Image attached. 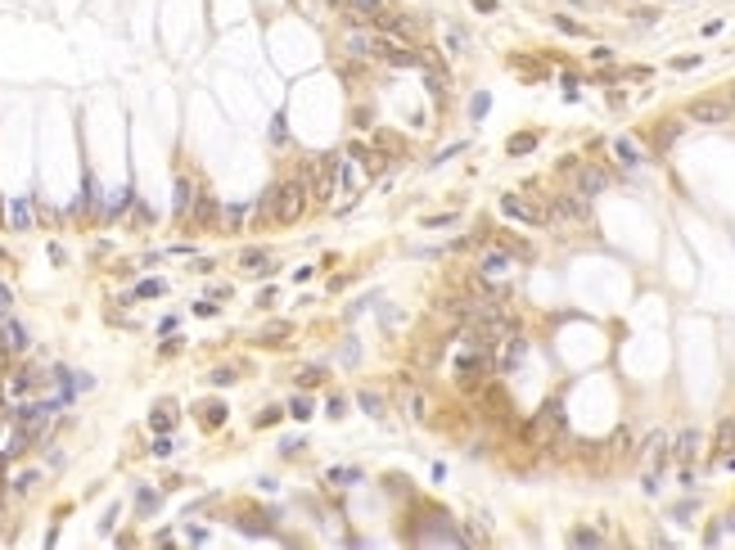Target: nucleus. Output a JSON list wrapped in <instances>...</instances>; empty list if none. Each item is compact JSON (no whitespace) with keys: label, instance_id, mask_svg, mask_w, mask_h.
I'll list each match as a JSON object with an SVG mask.
<instances>
[{"label":"nucleus","instance_id":"nucleus-6","mask_svg":"<svg viewBox=\"0 0 735 550\" xmlns=\"http://www.w3.org/2000/svg\"><path fill=\"white\" fill-rule=\"evenodd\" d=\"M501 212H506L510 222H523V226H550V212H546V207L519 199V194H501Z\"/></svg>","mask_w":735,"mask_h":550},{"label":"nucleus","instance_id":"nucleus-49","mask_svg":"<svg viewBox=\"0 0 735 550\" xmlns=\"http://www.w3.org/2000/svg\"><path fill=\"white\" fill-rule=\"evenodd\" d=\"M329 5H338V0H329Z\"/></svg>","mask_w":735,"mask_h":550},{"label":"nucleus","instance_id":"nucleus-34","mask_svg":"<svg viewBox=\"0 0 735 550\" xmlns=\"http://www.w3.org/2000/svg\"><path fill=\"white\" fill-rule=\"evenodd\" d=\"M289 415H293V420H312V401L307 397H293L289 401Z\"/></svg>","mask_w":735,"mask_h":550},{"label":"nucleus","instance_id":"nucleus-13","mask_svg":"<svg viewBox=\"0 0 735 550\" xmlns=\"http://www.w3.org/2000/svg\"><path fill=\"white\" fill-rule=\"evenodd\" d=\"M727 456H735V415L717 420L713 429V460H727Z\"/></svg>","mask_w":735,"mask_h":550},{"label":"nucleus","instance_id":"nucleus-33","mask_svg":"<svg viewBox=\"0 0 735 550\" xmlns=\"http://www.w3.org/2000/svg\"><path fill=\"white\" fill-rule=\"evenodd\" d=\"M357 479H361L357 469H329V483H334V487H352Z\"/></svg>","mask_w":735,"mask_h":550},{"label":"nucleus","instance_id":"nucleus-4","mask_svg":"<svg viewBox=\"0 0 735 550\" xmlns=\"http://www.w3.org/2000/svg\"><path fill=\"white\" fill-rule=\"evenodd\" d=\"M343 50H348L352 59H388L393 41H388V36L365 32V28H348V32H343Z\"/></svg>","mask_w":735,"mask_h":550},{"label":"nucleus","instance_id":"nucleus-21","mask_svg":"<svg viewBox=\"0 0 735 550\" xmlns=\"http://www.w3.org/2000/svg\"><path fill=\"white\" fill-rule=\"evenodd\" d=\"M569 542L582 546V550H600V546H605V532H596V528H573Z\"/></svg>","mask_w":735,"mask_h":550},{"label":"nucleus","instance_id":"nucleus-28","mask_svg":"<svg viewBox=\"0 0 735 550\" xmlns=\"http://www.w3.org/2000/svg\"><path fill=\"white\" fill-rule=\"evenodd\" d=\"M677 136H681V122H672V118H668L663 127H659V149H668V144L677 140Z\"/></svg>","mask_w":735,"mask_h":550},{"label":"nucleus","instance_id":"nucleus-25","mask_svg":"<svg viewBox=\"0 0 735 550\" xmlns=\"http://www.w3.org/2000/svg\"><path fill=\"white\" fill-rule=\"evenodd\" d=\"M384 9V0H352V18H375Z\"/></svg>","mask_w":735,"mask_h":550},{"label":"nucleus","instance_id":"nucleus-2","mask_svg":"<svg viewBox=\"0 0 735 550\" xmlns=\"http://www.w3.org/2000/svg\"><path fill=\"white\" fill-rule=\"evenodd\" d=\"M685 122H700V127H727L735 122V104L727 95H700V100L685 104Z\"/></svg>","mask_w":735,"mask_h":550},{"label":"nucleus","instance_id":"nucleus-31","mask_svg":"<svg viewBox=\"0 0 735 550\" xmlns=\"http://www.w3.org/2000/svg\"><path fill=\"white\" fill-rule=\"evenodd\" d=\"M36 483H41V474H36V469H28V474H18V479H14V492H18V496H28Z\"/></svg>","mask_w":735,"mask_h":550},{"label":"nucleus","instance_id":"nucleus-15","mask_svg":"<svg viewBox=\"0 0 735 550\" xmlns=\"http://www.w3.org/2000/svg\"><path fill=\"white\" fill-rule=\"evenodd\" d=\"M510 258H514V253L506 248V244H501V248H487V253H483V262H479V271H483L487 280H492V275H506Z\"/></svg>","mask_w":735,"mask_h":550},{"label":"nucleus","instance_id":"nucleus-32","mask_svg":"<svg viewBox=\"0 0 735 550\" xmlns=\"http://www.w3.org/2000/svg\"><path fill=\"white\" fill-rule=\"evenodd\" d=\"M163 289H167L163 280H140V285H136V298H158Z\"/></svg>","mask_w":735,"mask_h":550},{"label":"nucleus","instance_id":"nucleus-1","mask_svg":"<svg viewBox=\"0 0 735 550\" xmlns=\"http://www.w3.org/2000/svg\"><path fill=\"white\" fill-rule=\"evenodd\" d=\"M564 424H569V420H564V406H559V397H550L519 433H523V442L546 447V442H559V437H564Z\"/></svg>","mask_w":735,"mask_h":550},{"label":"nucleus","instance_id":"nucleus-36","mask_svg":"<svg viewBox=\"0 0 735 550\" xmlns=\"http://www.w3.org/2000/svg\"><path fill=\"white\" fill-rule=\"evenodd\" d=\"M465 45H469V36H465V32H447V50L451 55H460Z\"/></svg>","mask_w":735,"mask_h":550},{"label":"nucleus","instance_id":"nucleus-5","mask_svg":"<svg viewBox=\"0 0 735 550\" xmlns=\"http://www.w3.org/2000/svg\"><path fill=\"white\" fill-rule=\"evenodd\" d=\"M411 542H420V546H465L469 537L456 528V519L433 515V528H415V532H411Z\"/></svg>","mask_w":735,"mask_h":550},{"label":"nucleus","instance_id":"nucleus-10","mask_svg":"<svg viewBox=\"0 0 735 550\" xmlns=\"http://www.w3.org/2000/svg\"><path fill=\"white\" fill-rule=\"evenodd\" d=\"M338 154H321L316 158V199L321 203H329V194H334V185H338Z\"/></svg>","mask_w":735,"mask_h":550},{"label":"nucleus","instance_id":"nucleus-7","mask_svg":"<svg viewBox=\"0 0 735 550\" xmlns=\"http://www.w3.org/2000/svg\"><path fill=\"white\" fill-rule=\"evenodd\" d=\"M550 222H586V212H591V199H586V194H555V199H550Z\"/></svg>","mask_w":735,"mask_h":550},{"label":"nucleus","instance_id":"nucleus-23","mask_svg":"<svg viewBox=\"0 0 735 550\" xmlns=\"http://www.w3.org/2000/svg\"><path fill=\"white\" fill-rule=\"evenodd\" d=\"M5 348H9V352H23V348H28V329L9 321V325H5Z\"/></svg>","mask_w":735,"mask_h":550},{"label":"nucleus","instance_id":"nucleus-12","mask_svg":"<svg viewBox=\"0 0 735 550\" xmlns=\"http://www.w3.org/2000/svg\"><path fill=\"white\" fill-rule=\"evenodd\" d=\"M375 28H379V32H393V36H401V41H415V36H420V32H415V23H411L406 14H397V9H379V14H375Z\"/></svg>","mask_w":735,"mask_h":550},{"label":"nucleus","instance_id":"nucleus-27","mask_svg":"<svg viewBox=\"0 0 735 550\" xmlns=\"http://www.w3.org/2000/svg\"><path fill=\"white\" fill-rule=\"evenodd\" d=\"M506 149H510V154H528V149H537V136H532V131H523V136H510Z\"/></svg>","mask_w":735,"mask_h":550},{"label":"nucleus","instance_id":"nucleus-22","mask_svg":"<svg viewBox=\"0 0 735 550\" xmlns=\"http://www.w3.org/2000/svg\"><path fill=\"white\" fill-rule=\"evenodd\" d=\"M357 401H361V411H365V415H375V420L384 415V397H379L375 388H361V393H357Z\"/></svg>","mask_w":735,"mask_h":550},{"label":"nucleus","instance_id":"nucleus-8","mask_svg":"<svg viewBox=\"0 0 735 550\" xmlns=\"http://www.w3.org/2000/svg\"><path fill=\"white\" fill-rule=\"evenodd\" d=\"M573 190L586 194V199H596V194H605L609 190V172L600 163H582L578 172H573Z\"/></svg>","mask_w":735,"mask_h":550},{"label":"nucleus","instance_id":"nucleus-9","mask_svg":"<svg viewBox=\"0 0 735 550\" xmlns=\"http://www.w3.org/2000/svg\"><path fill=\"white\" fill-rule=\"evenodd\" d=\"M668 442H672V437H668L663 429H654L650 437H645V447H641V456H645V469H659V474H663V464L672 460V447H668Z\"/></svg>","mask_w":735,"mask_h":550},{"label":"nucleus","instance_id":"nucleus-38","mask_svg":"<svg viewBox=\"0 0 735 550\" xmlns=\"http://www.w3.org/2000/svg\"><path fill=\"white\" fill-rule=\"evenodd\" d=\"M555 28H559V32H569V36H582V32H586V28H582V23H573V18H564V14H559V18H555Z\"/></svg>","mask_w":735,"mask_h":550},{"label":"nucleus","instance_id":"nucleus-19","mask_svg":"<svg viewBox=\"0 0 735 550\" xmlns=\"http://www.w3.org/2000/svg\"><path fill=\"white\" fill-rule=\"evenodd\" d=\"M5 217H9V226H14V230H32V203L28 199H14V203L5 207Z\"/></svg>","mask_w":735,"mask_h":550},{"label":"nucleus","instance_id":"nucleus-39","mask_svg":"<svg viewBox=\"0 0 735 550\" xmlns=\"http://www.w3.org/2000/svg\"><path fill=\"white\" fill-rule=\"evenodd\" d=\"M695 510H700V505H695V500H681V505H677V510H672V519H681V523H685V519H690V515H695Z\"/></svg>","mask_w":735,"mask_h":550},{"label":"nucleus","instance_id":"nucleus-40","mask_svg":"<svg viewBox=\"0 0 735 550\" xmlns=\"http://www.w3.org/2000/svg\"><path fill=\"white\" fill-rule=\"evenodd\" d=\"M357 357H361L357 343H343V352H338V361H343V365H357Z\"/></svg>","mask_w":735,"mask_h":550},{"label":"nucleus","instance_id":"nucleus-16","mask_svg":"<svg viewBox=\"0 0 735 550\" xmlns=\"http://www.w3.org/2000/svg\"><path fill=\"white\" fill-rule=\"evenodd\" d=\"M239 266H244V271H253V275H266V271L275 266V258H271L266 248H244V253H239Z\"/></svg>","mask_w":735,"mask_h":550},{"label":"nucleus","instance_id":"nucleus-46","mask_svg":"<svg viewBox=\"0 0 735 550\" xmlns=\"http://www.w3.org/2000/svg\"><path fill=\"white\" fill-rule=\"evenodd\" d=\"M5 307H9V293H5V289H0V316H5Z\"/></svg>","mask_w":735,"mask_h":550},{"label":"nucleus","instance_id":"nucleus-14","mask_svg":"<svg viewBox=\"0 0 735 550\" xmlns=\"http://www.w3.org/2000/svg\"><path fill=\"white\" fill-rule=\"evenodd\" d=\"M217 212H222V207H217V199H207V194H199V199H194V207H190V217H186V222H190L194 230H207V226H217Z\"/></svg>","mask_w":735,"mask_h":550},{"label":"nucleus","instance_id":"nucleus-42","mask_svg":"<svg viewBox=\"0 0 735 550\" xmlns=\"http://www.w3.org/2000/svg\"><path fill=\"white\" fill-rule=\"evenodd\" d=\"M591 59H596V64H609V59H614V50H609V45H596Z\"/></svg>","mask_w":735,"mask_h":550},{"label":"nucleus","instance_id":"nucleus-30","mask_svg":"<svg viewBox=\"0 0 735 550\" xmlns=\"http://www.w3.org/2000/svg\"><path fill=\"white\" fill-rule=\"evenodd\" d=\"M171 420H176V411H171V401H167V406H158V411L149 415V424H154V429H171Z\"/></svg>","mask_w":735,"mask_h":550},{"label":"nucleus","instance_id":"nucleus-20","mask_svg":"<svg viewBox=\"0 0 735 550\" xmlns=\"http://www.w3.org/2000/svg\"><path fill=\"white\" fill-rule=\"evenodd\" d=\"M194 199H199V194H194V185H190L186 176H181V181H176V203H171V207H176V217H190Z\"/></svg>","mask_w":735,"mask_h":550},{"label":"nucleus","instance_id":"nucleus-24","mask_svg":"<svg viewBox=\"0 0 735 550\" xmlns=\"http://www.w3.org/2000/svg\"><path fill=\"white\" fill-rule=\"evenodd\" d=\"M406 415H411V420H424V415H428V397L424 393H406Z\"/></svg>","mask_w":735,"mask_h":550},{"label":"nucleus","instance_id":"nucleus-3","mask_svg":"<svg viewBox=\"0 0 735 550\" xmlns=\"http://www.w3.org/2000/svg\"><path fill=\"white\" fill-rule=\"evenodd\" d=\"M302 212H307V185H302V181H285V185H275V222L280 226H293Z\"/></svg>","mask_w":735,"mask_h":550},{"label":"nucleus","instance_id":"nucleus-26","mask_svg":"<svg viewBox=\"0 0 735 550\" xmlns=\"http://www.w3.org/2000/svg\"><path fill=\"white\" fill-rule=\"evenodd\" d=\"M627 451H632V433L618 429L614 437H609V456H627Z\"/></svg>","mask_w":735,"mask_h":550},{"label":"nucleus","instance_id":"nucleus-29","mask_svg":"<svg viewBox=\"0 0 735 550\" xmlns=\"http://www.w3.org/2000/svg\"><path fill=\"white\" fill-rule=\"evenodd\" d=\"M321 379H325V370H321V365H302V370H298V384H302V388H316Z\"/></svg>","mask_w":735,"mask_h":550},{"label":"nucleus","instance_id":"nucleus-18","mask_svg":"<svg viewBox=\"0 0 735 550\" xmlns=\"http://www.w3.org/2000/svg\"><path fill=\"white\" fill-rule=\"evenodd\" d=\"M244 217H249V212H244L239 203H226L222 212H217V230H222V235H235V230L244 226Z\"/></svg>","mask_w":735,"mask_h":550},{"label":"nucleus","instance_id":"nucleus-44","mask_svg":"<svg viewBox=\"0 0 735 550\" xmlns=\"http://www.w3.org/2000/svg\"><path fill=\"white\" fill-rule=\"evenodd\" d=\"M271 140H275V144H285V118H275V127H271Z\"/></svg>","mask_w":735,"mask_h":550},{"label":"nucleus","instance_id":"nucleus-37","mask_svg":"<svg viewBox=\"0 0 735 550\" xmlns=\"http://www.w3.org/2000/svg\"><path fill=\"white\" fill-rule=\"evenodd\" d=\"M136 505H140V515H154V505H158V496L149 492V487H144V492L136 496Z\"/></svg>","mask_w":735,"mask_h":550},{"label":"nucleus","instance_id":"nucleus-43","mask_svg":"<svg viewBox=\"0 0 735 550\" xmlns=\"http://www.w3.org/2000/svg\"><path fill=\"white\" fill-rule=\"evenodd\" d=\"M171 451H176V447H171V437H158V442H154V456H171Z\"/></svg>","mask_w":735,"mask_h":550},{"label":"nucleus","instance_id":"nucleus-48","mask_svg":"<svg viewBox=\"0 0 735 550\" xmlns=\"http://www.w3.org/2000/svg\"><path fill=\"white\" fill-rule=\"evenodd\" d=\"M727 100H731V104H735V81H731V91H727Z\"/></svg>","mask_w":735,"mask_h":550},{"label":"nucleus","instance_id":"nucleus-47","mask_svg":"<svg viewBox=\"0 0 735 550\" xmlns=\"http://www.w3.org/2000/svg\"><path fill=\"white\" fill-rule=\"evenodd\" d=\"M727 528H731V532H735V510H731V515H727Z\"/></svg>","mask_w":735,"mask_h":550},{"label":"nucleus","instance_id":"nucleus-11","mask_svg":"<svg viewBox=\"0 0 735 550\" xmlns=\"http://www.w3.org/2000/svg\"><path fill=\"white\" fill-rule=\"evenodd\" d=\"M700 447H704V433L700 429H681L677 437H672V460H677V464H695V460H700Z\"/></svg>","mask_w":735,"mask_h":550},{"label":"nucleus","instance_id":"nucleus-35","mask_svg":"<svg viewBox=\"0 0 735 550\" xmlns=\"http://www.w3.org/2000/svg\"><path fill=\"white\" fill-rule=\"evenodd\" d=\"M203 411H207V415H203L207 424H222V420H226V406H222V401H207Z\"/></svg>","mask_w":735,"mask_h":550},{"label":"nucleus","instance_id":"nucleus-17","mask_svg":"<svg viewBox=\"0 0 735 550\" xmlns=\"http://www.w3.org/2000/svg\"><path fill=\"white\" fill-rule=\"evenodd\" d=\"M614 154H618V163H622V167H641V163H645L641 144H636L632 136H618V140H614Z\"/></svg>","mask_w":735,"mask_h":550},{"label":"nucleus","instance_id":"nucleus-41","mask_svg":"<svg viewBox=\"0 0 735 550\" xmlns=\"http://www.w3.org/2000/svg\"><path fill=\"white\" fill-rule=\"evenodd\" d=\"M212 384H217V388H226V384H235V370H230V365H222V370H217V374H212Z\"/></svg>","mask_w":735,"mask_h":550},{"label":"nucleus","instance_id":"nucleus-45","mask_svg":"<svg viewBox=\"0 0 735 550\" xmlns=\"http://www.w3.org/2000/svg\"><path fill=\"white\" fill-rule=\"evenodd\" d=\"M474 9L479 14H496V0H474Z\"/></svg>","mask_w":735,"mask_h":550}]
</instances>
